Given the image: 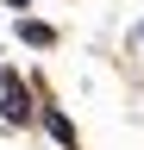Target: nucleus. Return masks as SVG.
Segmentation results:
<instances>
[{"label": "nucleus", "instance_id": "nucleus-2", "mask_svg": "<svg viewBox=\"0 0 144 150\" xmlns=\"http://www.w3.org/2000/svg\"><path fill=\"white\" fill-rule=\"evenodd\" d=\"M19 38H25L31 50H50V44H57V25H44V19H31V13H19Z\"/></svg>", "mask_w": 144, "mask_h": 150}, {"label": "nucleus", "instance_id": "nucleus-4", "mask_svg": "<svg viewBox=\"0 0 144 150\" xmlns=\"http://www.w3.org/2000/svg\"><path fill=\"white\" fill-rule=\"evenodd\" d=\"M138 38H144V31H138Z\"/></svg>", "mask_w": 144, "mask_h": 150}, {"label": "nucleus", "instance_id": "nucleus-3", "mask_svg": "<svg viewBox=\"0 0 144 150\" xmlns=\"http://www.w3.org/2000/svg\"><path fill=\"white\" fill-rule=\"evenodd\" d=\"M38 119H44V131H50V138H57L63 150H82V138H75V125H69V119H63V112H57V106H44V112H38Z\"/></svg>", "mask_w": 144, "mask_h": 150}, {"label": "nucleus", "instance_id": "nucleus-1", "mask_svg": "<svg viewBox=\"0 0 144 150\" xmlns=\"http://www.w3.org/2000/svg\"><path fill=\"white\" fill-rule=\"evenodd\" d=\"M0 119H6V125H31V119H38V106H31V88H25L13 69H0Z\"/></svg>", "mask_w": 144, "mask_h": 150}]
</instances>
